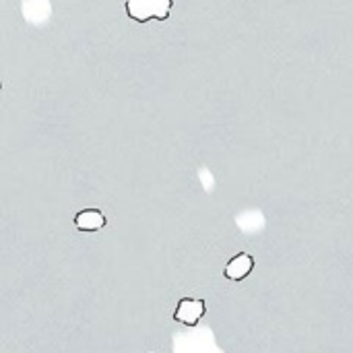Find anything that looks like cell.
Listing matches in <instances>:
<instances>
[{
  "label": "cell",
  "instance_id": "obj_1",
  "mask_svg": "<svg viewBox=\"0 0 353 353\" xmlns=\"http://www.w3.org/2000/svg\"><path fill=\"white\" fill-rule=\"evenodd\" d=\"M172 4L174 0H126V14L137 23H149L151 19L165 21Z\"/></svg>",
  "mask_w": 353,
  "mask_h": 353
},
{
  "label": "cell",
  "instance_id": "obj_2",
  "mask_svg": "<svg viewBox=\"0 0 353 353\" xmlns=\"http://www.w3.org/2000/svg\"><path fill=\"white\" fill-rule=\"evenodd\" d=\"M207 312V306L203 300H194V298H184L178 302V308L174 312V321L176 323H182L186 327H194L199 325V321L205 316Z\"/></svg>",
  "mask_w": 353,
  "mask_h": 353
},
{
  "label": "cell",
  "instance_id": "obj_3",
  "mask_svg": "<svg viewBox=\"0 0 353 353\" xmlns=\"http://www.w3.org/2000/svg\"><path fill=\"white\" fill-rule=\"evenodd\" d=\"M252 269H254V259H252L250 254L242 252V254L234 256V259L228 263V267H225V277H228L230 281H242V279H246V277L252 273Z\"/></svg>",
  "mask_w": 353,
  "mask_h": 353
},
{
  "label": "cell",
  "instance_id": "obj_4",
  "mask_svg": "<svg viewBox=\"0 0 353 353\" xmlns=\"http://www.w3.org/2000/svg\"><path fill=\"white\" fill-rule=\"evenodd\" d=\"M103 225H105V217L97 209H85V211L77 213V217H74V228L81 232H97Z\"/></svg>",
  "mask_w": 353,
  "mask_h": 353
}]
</instances>
